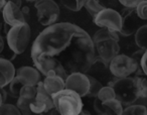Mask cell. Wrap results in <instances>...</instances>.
<instances>
[{"label":"cell","instance_id":"obj_34","mask_svg":"<svg viewBox=\"0 0 147 115\" xmlns=\"http://www.w3.org/2000/svg\"><path fill=\"white\" fill-rule=\"evenodd\" d=\"M98 115H113V114H111V113H109V112H103V113H100V114H98Z\"/></svg>","mask_w":147,"mask_h":115},{"label":"cell","instance_id":"obj_14","mask_svg":"<svg viewBox=\"0 0 147 115\" xmlns=\"http://www.w3.org/2000/svg\"><path fill=\"white\" fill-rule=\"evenodd\" d=\"M15 68L10 60L0 57V88H5L15 77Z\"/></svg>","mask_w":147,"mask_h":115},{"label":"cell","instance_id":"obj_28","mask_svg":"<svg viewBox=\"0 0 147 115\" xmlns=\"http://www.w3.org/2000/svg\"><path fill=\"white\" fill-rule=\"evenodd\" d=\"M139 67H140V71L144 76L147 77V51H144L142 57H141L140 64H139Z\"/></svg>","mask_w":147,"mask_h":115},{"label":"cell","instance_id":"obj_32","mask_svg":"<svg viewBox=\"0 0 147 115\" xmlns=\"http://www.w3.org/2000/svg\"><path fill=\"white\" fill-rule=\"evenodd\" d=\"M78 115H92V114H90V113L87 112V111H84V110H83L82 112H81L80 114H78Z\"/></svg>","mask_w":147,"mask_h":115},{"label":"cell","instance_id":"obj_27","mask_svg":"<svg viewBox=\"0 0 147 115\" xmlns=\"http://www.w3.org/2000/svg\"><path fill=\"white\" fill-rule=\"evenodd\" d=\"M119 2L128 9H136L140 0H120Z\"/></svg>","mask_w":147,"mask_h":115},{"label":"cell","instance_id":"obj_12","mask_svg":"<svg viewBox=\"0 0 147 115\" xmlns=\"http://www.w3.org/2000/svg\"><path fill=\"white\" fill-rule=\"evenodd\" d=\"M90 82L88 75L83 73H74L67 76L65 81V89L77 93L82 98L88 95Z\"/></svg>","mask_w":147,"mask_h":115},{"label":"cell","instance_id":"obj_26","mask_svg":"<svg viewBox=\"0 0 147 115\" xmlns=\"http://www.w3.org/2000/svg\"><path fill=\"white\" fill-rule=\"evenodd\" d=\"M137 16L141 20H147V0H141L136 7Z\"/></svg>","mask_w":147,"mask_h":115},{"label":"cell","instance_id":"obj_10","mask_svg":"<svg viewBox=\"0 0 147 115\" xmlns=\"http://www.w3.org/2000/svg\"><path fill=\"white\" fill-rule=\"evenodd\" d=\"M29 108L34 114H47L55 108L51 96L45 91L42 82H39L36 85V96L30 103Z\"/></svg>","mask_w":147,"mask_h":115},{"label":"cell","instance_id":"obj_16","mask_svg":"<svg viewBox=\"0 0 147 115\" xmlns=\"http://www.w3.org/2000/svg\"><path fill=\"white\" fill-rule=\"evenodd\" d=\"M42 84L47 94L51 96L65 90V80H63L61 77L57 75L45 77V80L42 81Z\"/></svg>","mask_w":147,"mask_h":115},{"label":"cell","instance_id":"obj_25","mask_svg":"<svg viewBox=\"0 0 147 115\" xmlns=\"http://www.w3.org/2000/svg\"><path fill=\"white\" fill-rule=\"evenodd\" d=\"M0 115H21V113L15 105L3 103L0 106Z\"/></svg>","mask_w":147,"mask_h":115},{"label":"cell","instance_id":"obj_31","mask_svg":"<svg viewBox=\"0 0 147 115\" xmlns=\"http://www.w3.org/2000/svg\"><path fill=\"white\" fill-rule=\"evenodd\" d=\"M6 2H7V1H5V0H0V10H1V9H3V7L5 6Z\"/></svg>","mask_w":147,"mask_h":115},{"label":"cell","instance_id":"obj_33","mask_svg":"<svg viewBox=\"0 0 147 115\" xmlns=\"http://www.w3.org/2000/svg\"><path fill=\"white\" fill-rule=\"evenodd\" d=\"M4 103V101H3V99H2V96H1V94H0V106Z\"/></svg>","mask_w":147,"mask_h":115},{"label":"cell","instance_id":"obj_5","mask_svg":"<svg viewBox=\"0 0 147 115\" xmlns=\"http://www.w3.org/2000/svg\"><path fill=\"white\" fill-rule=\"evenodd\" d=\"M31 30L28 23L11 27L6 35L7 45L14 55L24 53L30 41Z\"/></svg>","mask_w":147,"mask_h":115},{"label":"cell","instance_id":"obj_13","mask_svg":"<svg viewBox=\"0 0 147 115\" xmlns=\"http://www.w3.org/2000/svg\"><path fill=\"white\" fill-rule=\"evenodd\" d=\"M122 28H121V35L123 37H130L135 34L138 28L141 26L139 17L137 16L136 9H128L123 10L122 14Z\"/></svg>","mask_w":147,"mask_h":115},{"label":"cell","instance_id":"obj_9","mask_svg":"<svg viewBox=\"0 0 147 115\" xmlns=\"http://www.w3.org/2000/svg\"><path fill=\"white\" fill-rule=\"evenodd\" d=\"M93 21L96 25L102 27L104 29L120 32L122 28V17L118 11L112 8L105 7L102 11L98 13L95 17H93Z\"/></svg>","mask_w":147,"mask_h":115},{"label":"cell","instance_id":"obj_29","mask_svg":"<svg viewBox=\"0 0 147 115\" xmlns=\"http://www.w3.org/2000/svg\"><path fill=\"white\" fill-rule=\"evenodd\" d=\"M3 49H4V39L2 37H0V55L3 53Z\"/></svg>","mask_w":147,"mask_h":115},{"label":"cell","instance_id":"obj_17","mask_svg":"<svg viewBox=\"0 0 147 115\" xmlns=\"http://www.w3.org/2000/svg\"><path fill=\"white\" fill-rule=\"evenodd\" d=\"M137 82V86H138L139 91V99L140 101L139 105H143V106H147V79L142 76H135Z\"/></svg>","mask_w":147,"mask_h":115},{"label":"cell","instance_id":"obj_24","mask_svg":"<svg viewBox=\"0 0 147 115\" xmlns=\"http://www.w3.org/2000/svg\"><path fill=\"white\" fill-rule=\"evenodd\" d=\"M35 96H36V86H23L20 89L18 97L33 101Z\"/></svg>","mask_w":147,"mask_h":115},{"label":"cell","instance_id":"obj_23","mask_svg":"<svg viewBox=\"0 0 147 115\" xmlns=\"http://www.w3.org/2000/svg\"><path fill=\"white\" fill-rule=\"evenodd\" d=\"M61 2L65 8L75 12L80 11L85 5V0H61Z\"/></svg>","mask_w":147,"mask_h":115},{"label":"cell","instance_id":"obj_6","mask_svg":"<svg viewBox=\"0 0 147 115\" xmlns=\"http://www.w3.org/2000/svg\"><path fill=\"white\" fill-rule=\"evenodd\" d=\"M40 82V73L34 67L24 66L19 68L15 77L9 84V91L13 96H19L23 86H36Z\"/></svg>","mask_w":147,"mask_h":115},{"label":"cell","instance_id":"obj_7","mask_svg":"<svg viewBox=\"0 0 147 115\" xmlns=\"http://www.w3.org/2000/svg\"><path fill=\"white\" fill-rule=\"evenodd\" d=\"M109 70L116 79L128 78L131 75L142 76L138 65L132 57L126 55H118L109 64Z\"/></svg>","mask_w":147,"mask_h":115},{"label":"cell","instance_id":"obj_22","mask_svg":"<svg viewBox=\"0 0 147 115\" xmlns=\"http://www.w3.org/2000/svg\"><path fill=\"white\" fill-rule=\"evenodd\" d=\"M97 99H99L102 103L106 102V101H109V100L116 99V97H115V92H114V90H113V88L110 86L103 87L100 90V92H99L98 96H97Z\"/></svg>","mask_w":147,"mask_h":115},{"label":"cell","instance_id":"obj_1","mask_svg":"<svg viewBox=\"0 0 147 115\" xmlns=\"http://www.w3.org/2000/svg\"><path fill=\"white\" fill-rule=\"evenodd\" d=\"M30 55L32 60L53 59L63 66L67 75L86 74L97 61L92 37L71 22L45 27L33 41Z\"/></svg>","mask_w":147,"mask_h":115},{"label":"cell","instance_id":"obj_20","mask_svg":"<svg viewBox=\"0 0 147 115\" xmlns=\"http://www.w3.org/2000/svg\"><path fill=\"white\" fill-rule=\"evenodd\" d=\"M88 78H89V82H90V88H89V93L87 96L97 98L100 90L104 86H103L102 83H101L99 80H97L95 77L91 76V75H88Z\"/></svg>","mask_w":147,"mask_h":115},{"label":"cell","instance_id":"obj_8","mask_svg":"<svg viewBox=\"0 0 147 115\" xmlns=\"http://www.w3.org/2000/svg\"><path fill=\"white\" fill-rule=\"evenodd\" d=\"M34 7L36 9L37 20L41 25L51 26L55 24L61 14L57 3L53 0H40L34 3Z\"/></svg>","mask_w":147,"mask_h":115},{"label":"cell","instance_id":"obj_30","mask_svg":"<svg viewBox=\"0 0 147 115\" xmlns=\"http://www.w3.org/2000/svg\"><path fill=\"white\" fill-rule=\"evenodd\" d=\"M47 115H61V114H59V112L57 110V109H55V108H53V110H51V111H49V112L47 113Z\"/></svg>","mask_w":147,"mask_h":115},{"label":"cell","instance_id":"obj_2","mask_svg":"<svg viewBox=\"0 0 147 115\" xmlns=\"http://www.w3.org/2000/svg\"><path fill=\"white\" fill-rule=\"evenodd\" d=\"M92 39L94 43L97 59L109 67L110 62L119 55L120 51L118 33L102 28L93 35Z\"/></svg>","mask_w":147,"mask_h":115},{"label":"cell","instance_id":"obj_11","mask_svg":"<svg viewBox=\"0 0 147 115\" xmlns=\"http://www.w3.org/2000/svg\"><path fill=\"white\" fill-rule=\"evenodd\" d=\"M20 6V1H7L2 9L4 23H6L10 27L18 26L26 23V19L23 15Z\"/></svg>","mask_w":147,"mask_h":115},{"label":"cell","instance_id":"obj_3","mask_svg":"<svg viewBox=\"0 0 147 115\" xmlns=\"http://www.w3.org/2000/svg\"><path fill=\"white\" fill-rule=\"evenodd\" d=\"M55 108L61 115H78L83 111L82 98L71 90H65L51 96Z\"/></svg>","mask_w":147,"mask_h":115},{"label":"cell","instance_id":"obj_19","mask_svg":"<svg viewBox=\"0 0 147 115\" xmlns=\"http://www.w3.org/2000/svg\"><path fill=\"white\" fill-rule=\"evenodd\" d=\"M84 7L93 17H95L100 11H102L105 8L100 3V1H97V0H85Z\"/></svg>","mask_w":147,"mask_h":115},{"label":"cell","instance_id":"obj_4","mask_svg":"<svg viewBox=\"0 0 147 115\" xmlns=\"http://www.w3.org/2000/svg\"><path fill=\"white\" fill-rule=\"evenodd\" d=\"M110 87H112L114 90L116 100H118L122 105L131 106L138 101L139 91L135 76L116 79L114 82L111 83Z\"/></svg>","mask_w":147,"mask_h":115},{"label":"cell","instance_id":"obj_15","mask_svg":"<svg viewBox=\"0 0 147 115\" xmlns=\"http://www.w3.org/2000/svg\"><path fill=\"white\" fill-rule=\"evenodd\" d=\"M94 109L97 114H100L103 112H109L113 115H121L124 110L123 105L116 99L109 100L106 102H101L99 99H95L94 101Z\"/></svg>","mask_w":147,"mask_h":115},{"label":"cell","instance_id":"obj_18","mask_svg":"<svg viewBox=\"0 0 147 115\" xmlns=\"http://www.w3.org/2000/svg\"><path fill=\"white\" fill-rule=\"evenodd\" d=\"M135 43L142 51H147V24L141 25L135 33Z\"/></svg>","mask_w":147,"mask_h":115},{"label":"cell","instance_id":"obj_21","mask_svg":"<svg viewBox=\"0 0 147 115\" xmlns=\"http://www.w3.org/2000/svg\"><path fill=\"white\" fill-rule=\"evenodd\" d=\"M121 115H147V107L139 104L127 106Z\"/></svg>","mask_w":147,"mask_h":115}]
</instances>
